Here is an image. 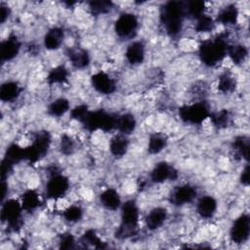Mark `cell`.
Returning <instances> with one entry per match:
<instances>
[{
	"label": "cell",
	"mask_w": 250,
	"mask_h": 250,
	"mask_svg": "<svg viewBox=\"0 0 250 250\" xmlns=\"http://www.w3.org/2000/svg\"><path fill=\"white\" fill-rule=\"evenodd\" d=\"M186 15L185 4L179 1H169L164 4L160 13V20L166 32L171 36L179 34L183 27Z\"/></svg>",
	"instance_id": "1"
},
{
	"label": "cell",
	"mask_w": 250,
	"mask_h": 250,
	"mask_svg": "<svg viewBox=\"0 0 250 250\" xmlns=\"http://www.w3.org/2000/svg\"><path fill=\"white\" fill-rule=\"evenodd\" d=\"M229 46L226 38L222 35L205 40L199 46V57L204 64L214 66L226 57Z\"/></svg>",
	"instance_id": "2"
},
{
	"label": "cell",
	"mask_w": 250,
	"mask_h": 250,
	"mask_svg": "<svg viewBox=\"0 0 250 250\" xmlns=\"http://www.w3.org/2000/svg\"><path fill=\"white\" fill-rule=\"evenodd\" d=\"M139 222V209L133 200L121 204V226L117 231L118 236L127 237L132 235Z\"/></svg>",
	"instance_id": "3"
},
{
	"label": "cell",
	"mask_w": 250,
	"mask_h": 250,
	"mask_svg": "<svg viewBox=\"0 0 250 250\" xmlns=\"http://www.w3.org/2000/svg\"><path fill=\"white\" fill-rule=\"evenodd\" d=\"M116 118L117 117L114 115L104 110H89L82 123L89 131H96L100 129L106 132L115 128Z\"/></svg>",
	"instance_id": "4"
},
{
	"label": "cell",
	"mask_w": 250,
	"mask_h": 250,
	"mask_svg": "<svg viewBox=\"0 0 250 250\" xmlns=\"http://www.w3.org/2000/svg\"><path fill=\"white\" fill-rule=\"evenodd\" d=\"M179 115L183 121L190 124H200L210 116L209 107L203 102H196L184 105L179 109Z\"/></svg>",
	"instance_id": "5"
},
{
	"label": "cell",
	"mask_w": 250,
	"mask_h": 250,
	"mask_svg": "<svg viewBox=\"0 0 250 250\" xmlns=\"http://www.w3.org/2000/svg\"><path fill=\"white\" fill-rule=\"evenodd\" d=\"M50 144L51 138L48 132L38 133L35 136L32 144L25 147V159L29 160L30 162L37 161L47 153Z\"/></svg>",
	"instance_id": "6"
},
{
	"label": "cell",
	"mask_w": 250,
	"mask_h": 250,
	"mask_svg": "<svg viewBox=\"0 0 250 250\" xmlns=\"http://www.w3.org/2000/svg\"><path fill=\"white\" fill-rule=\"evenodd\" d=\"M23 211L21 201L16 199H7L2 205L1 218L5 221L10 228L16 229L21 226V212Z\"/></svg>",
	"instance_id": "7"
},
{
	"label": "cell",
	"mask_w": 250,
	"mask_h": 250,
	"mask_svg": "<svg viewBox=\"0 0 250 250\" xmlns=\"http://www.w3.org/2000/svg\"><path fill=\"white\" fill-rule=\"evenodd\" d=\"M115 32L120 38L132 37L138 28V19L131 13L121 14L114 24Z\"/></svg>",
	"instance_id": "8"
},
{
	"label": "cell",
	"mask_w": 250,
	"mask_h": 250,
	"mask_svg": "<svg viewBox=\"0 0 250 250\" xmlns=\"http://www.w3.org/2000/svg\"><path fill=\"white\" fill-rule=\"evenodd\" d=\"M68 188H69L68 179L60 173H56L52 175L47 182L46 193L50 198L59 199L67 192Z\"/></svg>",
	"instance_id": "9"
},
{
	"label": "cell",
	"mask_w": 250,
	"mask_h": 250,
	"mask_svg": "<svg viewBox=\"0 0 250 250\" xmlns=\"http://www.w3.org/2000/svg\"><path fill=\"white\" fill-rule=\"evenodd\" d=\"M249 232H250L249 216L247 214H242L233 222L230 228L229 236L234 243L239 244V243L245 242L248 239Z\"/></svg>",
	"instance_id": "10"
},
{
	"label": "cell",
	"mask_w": 250,
	"mask_h": 250,
	"mask_svg": "<svg viewBox=\"0 0 250 250\" xmlns=\"http://www.w3.org/2000/svg\"><path fill=\"white\" fill-rule=\"evenodd\" d=\"M91 83L96 91L104 95H109L116 89L114 80L105 72L99 71L92 75Z\"/></svg>",
	"instance_id": "11"
},
{
	"label": "cell",
	"mask_w": 250,
	"mask_h": 250,
	"mask_svg": "<svg viewBox=\"0 0 250 250\" xmlns=\"http://www.w3.org/2000/svg\"><path fill=\"white\" fill-rule=\"evenodd\" d=\"M177 171L166 162L157 163L150 173V179L153 183L160 184L167 180L174 181L177 178Z\"/></svg>",
	"instance_id": "12"
},
{
	"label": "cell",
	"mask_w": 250,
	"mask_h": 250,
	"mask_svg": "<svg viewBox=\"0 0 250 250\" xmlns=\"http://www.w3.org/2000/svg\"><path fill=\"white\" fill-rule=\"evenodd\" d=\"M197 191L193 186L182 185L172 192V201L176 205H184L191 202L196 197Z\"/></svg>",
	"instance_id": "13"
},
{
	"label": "cell",
	"mask_w": 250,
	"mask_h": 250,
	"mask_svg": "<svg viewBox=\"0 0 250 250\" xmlns=\"http://www.w3.org/2000/svg\"><path fill=\"white\" fill-rule=\"evenodd\" d=\"M20 48H21V44L18 38L15 35L9 36L1 44V47H0L1 60L3 62L11 61L19 54Z\"/></svg>",
	"instance_id": "14"
},
{
	"label": "cell",
	"mask_w": 250,
	"mask_h": 250,
	"mask_svg": "<svg viewBox=\"0 0 250 250\" xmlns=\"http://www.w3.org/2000/svg\"><path fill=\"white\" fill-rule=\"evenodd\" d=\"M146 49L145 45L141 41H134L128 45L125 57L131 64H140L145 60Z\"/></svg>",
	"instance_id": "15"
},
{
	"label": "cell",
	"mask_w": 250,
	"mask_h": 250,
	"mask_svg": "<svg viewBox=\"0 0 250 250\" xmlns=\"http://www.w3.org/2000/svg\"><path fill=\"white\" fill-rule=\"evenodd\" d=\"M196 210L200 217L204 219L212 218L217 210V201L211 195H204L197 201Z\"/></svg>",
	"instance_id": "16"
},
{
	"label": "cell",
	"mask_w": 250,
	"mask_h": 250,
	"mask_svg": "<svg viewBox=\"0 0 250 250\" xmlns=\"http://www.w3.org/2000/svg\"><path fill=\"white\" fill-rule=\"evenodd\" d=\"M167 218V211L163 207H155L149 211L146 218V224L148 229L154 230L160 228Z\"/></svg>",
	"instance_id": "17"
},
{
	"label": "cell",
	"mask_w": 250,
	"mask_h": 250,
	"mask_svg": "<svg viewBox=\"0 0 250 250\" xmlns=\"http://www.w3.org/2000/svg\"><path fill=\"white\" fill-rule=\"evenodd\" d=\"M102 205L108 210H116L121 207V198L119 193L113 188L104 190L100 196Z\"/></svg>",
	"instance_id": "18"
},
{
	"label": "cell",
	"mask_w": 250,
	"mask_h": 250,
	"mask_svg": "<svg viewBox=\"0 0 250 250\" xmlns=\"http://www.w3.org/2000/svg\"><path fill=\"white\" fill-rule=\"evenodd\" d=\"M63 30L61 27H52L45 34L44 37V45L49 50L58 49L63 40Z\"/></svg>",
	"instance_id": "19"
},
{
	"label": "cell",
	"mask_w": 250,
	"mask_h": 250,
	"mask_svg": "<svg viewBox=\"0 0 250 250\" xmlns=\"http://www.w3.org/2000/svg\"><path fill=\"white\" fill-rule=\"evenodd\" d=\"M41 203V198L38 192L34 189H28L23 192L21 199V207L26 212H31L39 207Z\"/></svg>",
	"instance_id": "20"
},
{
	"label": "cell",
	"mask_w": 250,
	"mask_h": 250,
	"mask_svg": "<svg viewBox=\"0 0 250 250\" xmlns=\"http://www.w3.org/2000/svg\"><path fill=\"white\" fill-rule=\"evenodd\" d=\"M21 92V86L14 81H9L2 84L0 88V99L3 102H13Z\"/></svg>",
	"instance_id": "21"
},
{
	"label": "cell",
	"mask_w": 250,
	"mask_h": 250,
	"mask_svg": "<svg viewBox=\"0 0 250 250\" xmlns=\"http://www.w3.org/2000/svg\"><path fill=\"white\" fill-rule=\"evenodd\" d=\"M129 142L126 135L119 134L114 136L109 142V149L112 155L116 157L123 156L128 149Z\"/></svg>",
	"instance_id": "22"
},
{
	"label": "cell",
	"mask_w": 250,
	"mask_h": 250,
	"mask_svg": "<svg viewBox=\"0 0 250 250\" xmlns=\"http://www.w3.org/2000/svg\"><path fill=\"white\" fill-rule=\"evenodd\" d=\"M136 124V119L132 114L124 113L116 118L115 128L120 132V134L128 135L135 130Z\"/></svg>",
	"instance_id": "23"
},
{
	"label": "cell",
	"mask_w": 250,
	"mask_h": 250,
	"mask_svg": "<svg viewBox=\"0 0 250 250\" xmlns=\"http://www.w3.org/2000/svg\"><path fill=\"white\" fill-rule=\"evenodd\" d=\"M238 19V10L234 5H228L224 7L218 14L217 21L222 24H234Z\"/></svg>",
	"instance_id": "24"
},
{
	"label": "cell",
	"mask_w": 250,
	"mask_h": 250,
	"mask_svg": "<svg viewBox=\"0 0 250 250\" xmlns=\"http://www.w3.org/2000/svg\"><path fill=\"white\" fill-rule=\"evenodd\" d=\"M68 58L71 64L76 68H83L87 66L90 62L89 54L84 49H70Z\"/></svg>",
	"instance_id": "25"
},
{
	"label": "cell",
	"mask_w": 250,
	"mask_h": 250,
	"mask_svg": "<svg viewBox=\"0 0 250 250\" xmlns=\"http://www.w3.org/2000/svg\"><path fill=\"white\" fill-rule=\"evenodd\" d=\"M236 87V79L233 74L229 71L223 72L218 78L217 88L223 94H228L232 92Z\"/></svg>",
	"instance_id": "26"
},
{
	"label": "cell",
	"mask_w": 250,
	"mask_h": 250,
	"mask_svg": "<svg viewBox=\"0 0 250 250\" xmlns=\"http://www.w3.org/2000/svg\"><path fill=\"white\" fill-rule=\"evenodd\" d=\"M233 152L240 158L248 160L249 156V139L246 136H238L232 143Z\"/></svg>",
	"instance_id": "27"
},
{
	"label": "cell",
	"mask_w": 250,
	"mask_h": 250,
	"mask_svg": "<svg viewBox=\"0 0 250 250\" xmlns=\"http://www.w3.org/2000/svg\"><path fill=\"white\" fill-rule=\"evenodd\" d=\"M227 54L229 56L230 60L235 64H239V63L243 62L244 60L246 59L247 54H248V50L244 45L235 44V45L229 46Z\"/></svg>",
	"instance_id": "28"
},
{
	"label": "cell",
	"mask_w": 250,
	"mask_h": 250,
	"mask_svg": "<svg viewBox=\"0 0 250 250\" xmlns=\"http://www.w3.org/2000/svg\"><path fill=\"white\" fill-rule=\"evenodd\" d=\"M167 141L165 139V137L161 134H153L150 136L149 140H148V144H147V149L148 152L151 154H156L159 153L160 151H162L164 149V147L166 146Z\"/></svg>",
	"instance_id": "29"
},
{
	"label": "cell",
	"mask_w": 250,
	"mask_h": 250,
	"mask_svg": "<svg viewBox=\"0 0 250 250\" xmlns=\"http://www.w3.org/2000/svg\"><path fill=\"white\" fill-rule=\"evenodd\" d=\"M69 109V102L64 98L55 100L48 108V112L53 116H62Z\"/></svg>",
	"instance_id": "30"
},
{
	"label": "cell",
	"mask_w": 250,
	"mask_h": 250,
	"mask_svg": "<svg viewBox=\"0 0 250 250\" xmlns=\"http://www.w3.org/2000/svg\"><path fill=\"white\" fill-rule=\"evenodd\" d=\"M185 11L186 15H188L196 20L200 16L204 15L205 3L203 1H189L185 5Z\"/></svg>",
	"instance_id": "31"
},
{
	"label": "cell",
	"mask_w": 250,
	"mask_h": 250,
	"mask_svg": "<svg viewBox=\"0 0 250 250\" xmlns=\"http://www.w3.org/2000/svg\"><path fill=\"white\" fill-rule=\"evenodd\" d=\"M210 119L214 124V126H216L219 129H223L229 124L230 114L227 109H222L211 114Z\"/></svg>",
	"instance_id": "32"
},
{
	"label": "cell",
	"mask_w": 250,
	"mask_h": 250,
	"mask_svg": "<svg viewBox=\"0 0 250 250\" xmlns=\"http://www.w3.org/2000/svg\"><path fill=\"white\" fill-rule=\"evenodd\" d=\"M68 72L67 69L62 66V65H59L55 68H53L49 74H48V81L51 84H57V83H62L66 78H67Z\"/></svg>",
	"instance_id": "33"
},
{
	"label": "cell",
	"mask_w": 250,
	"mask_h": 250,
	"mask_svg": "<svg viewBox=\"0 0 250 250\" xmlns=\"http://www.w3.org/2000/svg\"><path fill=\"white\" fill-rule=\"evenodd\" d=\"M215 26L214 20L208 15H202L196 19L195 30L197 32H208L211 31Z\"/></svg>",
	"instance_id": "34"
},
{
	"label": "cell",
	"mask_w": 250,
	"mask_h": 250,
	"mask_svg": "<svg viewBox=\"0 0 250 250\" xmlns=\"http://www.w3.org/2000/svg\"><path fill=\"white\" fill-rule=\"evenodd\" d=\"M89 8L91 12L95 15L105 14L109 12L112 8V3L110 1H92L89 3Z\"/></svg>",
	"instance_id": "35"
},
{
	"label": "cell",
	"mask_w": 250,
	"mask_h": 250,
	"mask_svg": "<svg viewBox=\"0 0 250 250\" xmlns=\"http://www.w3.org/2000/svg\"><path fill=\"white\" fill-rule=\"evenodd\" d=\"M83 211L78 205H70L66 209L63 210V217L66 221L70 223L77 222L81 219Z\"/></svg>",
	"instance_id": "36"
},
{
	"label": "cell",
	"mask_w": 250,
	"mask_h": 250,
	"mask_svg": "<svg viewBox=\"0 0 250 250\" xmlns=\"http://www.w3.org/2000/svg\"><path fill=\"white\" fill-rule=\"evenodd\" d=\"M75 149V143L68 135H62L61 139V150L63 154H71Z\"/></svg>",
	"instance_id": "37"
},
{
	"label": "cell",
	"mask_w": 250,
	"mask_h": 250,
	"mask_svg": "<svg viewBox=\"0 0 250 250\" xmlns=\"http://www.w3.org/2000/svg\"><path fill=\"white\" fill-rule=\"evenodd\" d=\"M89 112L87 105L85 104H80V105H76L75 107H73L70 111L71 117L82 122L84 120V118L86 117L87 113Z\"/></svg>",
	"instance_id": "38"
},
{
	"label": "cell",
	"mask_w": 250,
	"mask_h": 250,
	"mask_svg": "<svg viewBox=\"0 0 250 250\" xmlns=\"http://www.w3.org/2000/svg\"><path fill=\"white\" fill-rule=\"evenodd\" d=\"M83 240H84V242H87L88 244H92L96 248L103 247V243H102L101 239L97 236V234L93 230H88L87 232H85V234L83 235Z\"/></svg>",
	"instance_id": "39"
},
{
	"label": "cell",
	"mask_w": 250,
	"mask_h": 250,
	"mask_svg": "<svg viewBox=\"0 0 250 250\" xmlns=\"http://www.w3.org/2000/svg\"><path fill=\"white\" fill-rule=\"evenodd\" d=\"M74 237L70 234V233H66V234H63L61 238V241H60V244H61V248H63V249H69V248H72L73 245H74Z\"/></svg>",
	"instance_id": "40"
},
{
	"label": "cell",
	"mask_w": 250,
	"mask_h": 250,
	"mask_svg": "<svg viewBox=\"0 0 250 250\" xmlns=\"http://www.w3.org/2000/svg\"><path fill=\"white\" fill-rule=\"evenodd\" d=\"M240 182L244 186L249 185V165H246L240 175Z\"/></svg>",
	"instance_id": "41"
},
{
	"label": "cell",
	"mask_w": 250,
	"mask_h": 250,
	"mask_svg": "<svg viewBox=\"0 0 250 250\" xmlns=\"http://www.w3.org/2000/svg\"><path fill=\"white\" fill-rule=\"evenodd\" d=\"M9 7L5 6V5H1V10H0V19H1V22H4L6 21V19L9 17Z\"/></svg>",
	"instance_id": "42"
}]
</instances>
